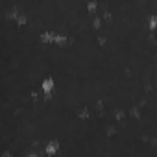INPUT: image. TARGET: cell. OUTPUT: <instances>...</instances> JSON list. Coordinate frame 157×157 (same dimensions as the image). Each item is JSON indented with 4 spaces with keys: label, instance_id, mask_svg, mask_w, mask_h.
<instances>
[{
    "label": "cell",
    "instance_id": "2",
    "mask_svg": "<svg viewBox=\"0 0 157 157\" xmlns=\"http://www.w3.org/2000/svg\"><path fill=\"white\" fill-rule=\"evenodd\" d=\"M155 26H157V15H153L150 21V28H155Z\"/></svg>",
    "mask_w": 157,
    "mask_h": 157
},
{
    "label": "cell",
    "instance_id": "1",
    "mask_svg": "<svg viewBox=\"0 0 157 157\" xmlns=\"http://www.w3.org/2000/svg\"><path fill=\"white\" fill-rule=\"evenodd\" d=\"M52 87H54V82H52V80H44V82H43V89H44L46 93L52 91Z\"/></svg>",
    "mask_w": 157,
    "mask_h": 157
}]
</instances>
